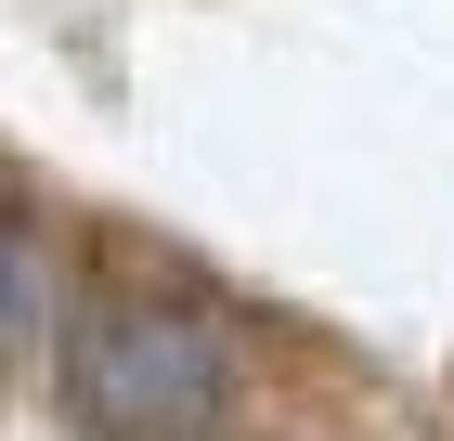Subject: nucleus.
<instances>
[{
    "label": "nucleus",
    "instance_id": "f257e3e1",
    "mask_svg": "<svg viewBox=\"0 0 454 441\" xmlns=\"http://www.w3.org/2000/svg\"><path fill=\"white\" fill-rule=\"evenodd\" d=\"M247 403V338L195 286H105L52 338V415L78 441H221Z\"/></svg>",
    "mask_w": 454,
    "mask_h": 441
},
{
    "label": "nucleus",
    "instance_id": "f03ea898",
    "mask_svg": "<svg viewBox=\"0 0 454 441\" xmlns=\"http://www.w3.org/2000/svg\"><path fill=\"white\" fill-rule=\"evenodd\" d=\"M66 325V286H52V247L27 234V221H0V376L27 364L39 338Z\"/></svg>",
    "mask_w": 454,
    "mask_h": 441
}]
</instances>
